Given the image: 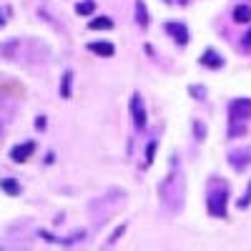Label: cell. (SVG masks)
Wrapping results in <instances>:
<instances>
[{"mask_svg":"<svg viewBox=\"0 0 251 251\" xmlns=\"http://www.w3.org/2000/svg\"><path fill=\"white\" fill-rule=\"evenodd\" d=\"M88 50H93V53H98L103 58H108V55L116 53L113 43H108V40H96V43H88Z\"/></svg>","mask_w":251,"mask_h":251,"instance_id":"ba28073f","label":"cell"},{"mask_svg":"<svg viewBox=\"0 0 251 251\" xmlns=\"http://www.w3.org/2000/svg\"><path fill=\"white\" fill-rule=\"evenodd\" d=\"M201 66H203V68H214V71H219V68L224 66V58H221L214 48H208V50H203V55H201Z\"/></svg>","mask_w":251,"mask_h":251,"instance_id":"52a82bcc","label":"cell"},{"mask_svg":"<svg viewBox=\"0 0 251 251\" xmlns=\"http://www.w3.org/2000/svg\"><path fill=\"white\" fill-rule=\"evenodd\" d=\"M131 118H133V123H136L138 131H143L146 123H149V116H146V106H143V100H141L138 93L131 96Z\"/></svg>","mask_w":251,"mask_h":251,"instance_id":"3957f363","label":"cell"},{"mask_svg":"<svg viewBox=\"0 0 251 251\" xmlns=\"http://www.w3.org/2000/svg\"><path fill=\"white\" fill-rule=\"evenodd\" d=\"M133 8H136V23L141 28H149V10H146V3L143 0H136Z\"/></svg>","mask_w":251,"mask_h":251,"instance_id":"9c48e42d","label":"cell"},{"mask_svg":"<svg viewBox=\"0 0 251 251\" xmlns=\"http://www.w3.org/2000/svg\"><path fill=\"white\" fill-rule=\"evenodd\" d=\"M191 96H196L199 100H203V98H206V91H203L201 86H196V88H191Z\"/></svg>","mask_w":251,"mask_h":251,"instance_id":"ac0fdd59","label":"cell"},{"mask_svg":"<svg viewBox=\"0 0 251 251\" xmlns=\"http://www.w3.org/2000/svg\"><path fill=\"white\" fill-rule=\"evenodd\" d=\"M71 80H73V73L66 71V75H63V86H60V96H63V98L71 96Z\"/></svg>","mask_w":251,"mask_h":251,"instance_id":"5bb4252c","label":"cell"},{"mask_svg":"<svg viewBox=\"0 0 251 251\" xmlns=\"http://www.w3.org/2000/svg\"><path fill=\"white\" fill-rule=\"evenodd\" d=\"M35 126H38V128H40V131H43V128H46V118H43V116H40V118H38V123H35Z\"/></svg>","mask_w":251,"mask_h":251,"instance_id":"ffe728a7","label":"cell"},{"mask_svg":"<svg viewBox=\"0 0 251 251\" xmlns=\"http://www.w3.org/2000/svg\"><path fill=\"white\" fill-rule=\"evenodd\" d=\"M194 133H196V141H203L206 138V126L201 121H194Z\"/></svg>","mask_w":251,"mask_h":251,"instance_id":"2e32d148","label":"cell"},{"mask_svg":"<svg viewBox=\"0 0 251 251\" xmlns=\"http://www.w3.org/2000/svg\"><path fill=\"white\" fill-rule=\"evenodd\" d=\"M228 118L231 123H244L251 118V100L249 98H236L231 100V106H228Z\"/></svg>","mask_w":251,"mask_h":251,"instance_id":"7a4b0ae2","label":"cell"},{"mask_svg":"<svg viewBox=\"0 0 251 251\" xmlns=\"http://www.w3.org/2000/svg\"><path fill=\"white\" fill-rule=\"evenodd\" d=\"M0 188H3L8 196H18L20 194V183L15 178H3V181H0Z\"/></svg>","mask_w":251,"mask_h":251,"instance_id":"8fae6325","label":"cell"},{"mask_svg":"<svg viewBox=\"0 0 251 251\" xmlns=\"http://www.w3.org/2000/svg\"><path fill=\"white\" fill-rule=\"evenodd\" d=\"M249 20H251V8L236 5L234 8V23H249Z\"/></svg>","mask_w":251,"mask_h":251,"instance_id":"7c38bea8","label":"cell"},{"mask_svg":"<svg viewBox=\"0 0 251 251\" xmlns=\"http://www.w3.org/2000/svg\"><path fill=\"white\" fill-rule=\"evenodd\" d=\"M163 30L169 33L178 46H186V43H188V28H186L183 23H178V20H169V23L163 25Z\"/></svg>","mask_w":251,"mask_h":251,"instance_id":"277c9868","label":"cell"},{"mask_svg":"<svg viewBox=\"0 0 251 251\" xmlns=\"http://www.w3.org/2000/svg\"><path fill=\"white\" fill-rule=\"evenodd\" d=\"M156 151H158V141H151V143H149V149H146V166H151V163H153Z\"/></svg>","mask_w":251,"mask_h":251,"instance_id":"9a60e30c","label":"cell"},{"mask_svg":"<svg viewBox=\"0 0 251 251\" xmlns=\"http://www.w3.org/2000/svg\"><path fill=\"white\" fill-rule=\"evenodd\" d=\"M244 48H251V30L244 35Z\"/></svg>","mask_w":251,"mask_h":251,"instance_id":"d6986e66","label":"cell"},{"mask_svg":"<svg viewBox=\"0 0 251 251\" xmlns=\"http://www.w3.org/2000/svg\"><path fill=\"white\" fill-rule=\"evenodd\" d=\"M239 208H249L251 206V183H249V188H246V194L239 199V203H236Z\"/></svg>","mask_w":251,"mask_h":251,"instance_id":"e0dca14e","label":"cell"},{"mask_svg":"<svg viewBox=\"0 0 251 251\" xmlns=\"http://www.w3.org/2000/svg\"><path fill=\"white\" fill-rule=\"evenodd\" d=\"M93 10H96V0H83V3L75 5V13L78 15H91Z\"/></svg>","mask_w":251,"mask_h":251,"instance_id":"4fadbf2b","label":"cell"},{"mask_svg":"<svg viewBox=\"0 0 251 251\" xmlns=\"http://www.w3.org/2000/svg\"><path fill=\"white\" fill-rule=\"evenodd\" d=\"M88 28H91V30H111V28H113V20H111L108 15H100V18L91 20Z\"/></svg>","mask_w":251,"mask_h":251,"instance_id":"30bf717a","label":"cell"},{"mask_svg":"<svg viewBox=\"0 0 251 251\" xmlns=\"http://www.w3.org/2000/svg\"><path fill=\"white\" fill-rule=\"evenodd\" d=\"M228 163H231L234 171H244L251 163V149H234L228 153Z\"/></svg>","mask_w":251,"mask_h":251,"instance_id":"5b68a950","label":"cell"},{"mask_svg":"<svg viewBox=\"0 0 251 251\" xmlns=\"http://www.w3.org/2000/svg\"><path fill=\"white\" fill-rule=\"evenodd\" d=\"M0 23H3V15H0Z\"/></svg>","mask_w":251,"mask_h":251,"instance_id":"7402d4cb","label":"cell"},{"mask_svg":"<svg viewBox=\"0 0 251 251\" xmlns=\"http://www.w3.org/2000/svg\"><path fill=\"white\" fill-rule=\"evenodd\" d=\"M166 3H174V0H166ZM176 3H178V5H186L188 0H176Z\"/></svg>","mask_w":251,"mask_h":251,"instance_id":"44dd1931","label":"cell"},{"mask_svg":"<svg viewBox=\"0 0 251 251\" xmlns=\"http://www.w3.org/2000/svg\"><path fill=\"white\" fill-rule=\"evenodd\" d=\"M226 203H228V186L224 178H214V183L208 186V196H206L208 214L216 219H226Z\"/></svg>","mask_w":251,"mask_h":251,"instance_id":"6da1fadb","label":"cell"},{"mask_svg":"<svg viewBox=\"0 0 251 251\" xmlns=\"http://www.w3.org/2000/svg\"><path fill=\"white\" fill-rule=\"evenodd\" d=\"M33 153H35V141H25V143L13 146V149H10V158L15 163H25Z\"/></svg>","mask_w":251,"mask_h":251,"instance_id":"8992f818","label":"cell"}]
</instances>
